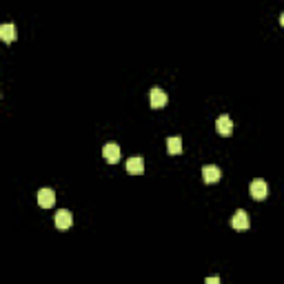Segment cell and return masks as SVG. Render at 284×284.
Returning <instances> with one entry per match:
<instances>
[{"instance_id":"cell-6","label":"cell","mask_w":284,"mask_h":284,"mask_svg":"<svg viewBox=\"0 0 284 284\" xmlns=\"http://www.w3.org/2000/svg\"><path fill=\"white\" fill-rule=\"evenodd\" d=\"M202 178H204L207 184H216V182H220L222 174H220V169H218L216 164H207V167L202 169Z\"/></svg>"},{"instance_id":"cell-8","label":"cell","mask_w":284,"mask_h":284,"mask_svg":"<svg viewBox=\"0 0 284 284\" xmlns=\"http://www.w3.org/2000/svg\"><path fill=\"white\" fill-rule=\"evenodd\" d=\"M127 171H129L131 175H140L145 171V160L138 158V155H135V158H129L127 160Z\"/></svg>"},{"instance_id":"cell-5","label":"cell","mask_w":284,"mask_h":284,"mask_svg":"<svg viewBox=\"0 0 284 284\" xmlns=\"http://www.w3.org/2000/svg\"><path fill=\"white\" fill-rule=\"evenodd\" d=\"M102 158H105L109 164H116L118 160H120V147L113 145V142L105 145V149H102Z\"/></svg>"},{"instance_id":"cell-13","label":"cell","mask_w":284,"mask_h":284,"mask_svg":"<svg viewBox=\"0 0 284 284\" xmlns=\"http://www.w3.org/2000/svg\"><path fill=\"white\" fill-rule=\"evenodd\" d=\"M280 22H282V27H284V11H282V16H280Z\"/></svg>"},{"instance_id":"cell-1","label":"cell","mask_w":284,"mask_h":284,"mask_svg":"<svg viewBox=\"0 0 284 284\" xmlns=\"http://www.w3.org/2000/svg\"><path fill=\"white\" fill-rule=\"evenodd\" d=\"M266 196H269V184L264 180H253L251 182V197L253 200H266Z\"/></svg>"},{"instance_id":"cell-7","label":"cell","mask_w":284,"mask_h":284,"mask_svg":"<svg viewBox=\"0 0 284 284\" xmlns=\"http://www.w3.org/2000/svg\"><path fill=\"white\" fill-rule=\"evenodd\" d=\"M53 202H56V193H53V189H40L38 191V204L43 209H49L53 207Z\"/></svg>"},{"instance_id":"cell-12","label":"cell","mask_w":284,"mask_h":284,"mask_svg":"<svg viewBox=\"0 0 284 284\" xmlns=\"http://www.w3.org/2000/svg\"><path fill=\"white\" fill-rule=\"evenodd\" d=\"M204 284H220V278H218V275H211V278L204 280Z\"/></svg>"},{"instance_id":"cell-3","label":"cell","mask_w":284,"mask_h":284,"mask_svg":"<svg viewBox=\"0 0 284 284\" xmlns=\"http://www.w3.org/2000/svg\"><path fill=\"white\" fill-rule=\"evenodd\" d=\"M231 226L236 229V231H246L249 229V213L246 211H236L233 213V218H231Z\"/></svg>"},{"instance_id":"cell-11","label":"cell","mask_w":284,"mask_h":284,"mask_svg":"<svg viewBox=\"0 0 284 284\" xmlns=\"http://www.w3.org/2000/svg\"><path fill=\"white\" fill-rule=\"evenodd\" d=\"M0 38L5 40V43H11V40L16 38V29H14V24H2V27H0Z\"/></svg>"},{"instance_id":"cell-10","label":"cell","mask_w":284,"mask_h":284,"mask_svg":"<svg viewBox=\"0 0 284 284\" xmlns=\"http://www.w3.org/2000/svg\"><path fill=\"white\" fill-rule=\"evenodd\" d=\"M167 151L171 155L182 153V138H178V135H171V138L167 140Z\"/></svg>"},{"instance_id":"cell-4","label":"cell","mask_w":284,"mask_h":284,"mask_svg":"<svg viewBox=\"0 0 284 284\" xmlns=\"http://www.w3.org/2000/svg\"><path fill=\"white\" fill-rule=\"evenodd\" d=\"M149 100H151V107H153V109H162V107H167L169 98H167V93H164L160 87H153V89H151Z\"/></svg>"},{"instance_id":"cell-9","label":"cell","mask_w":284,"mask_h":284,"mask_svg":"<svg viewBox=\"0 0 284 284\" xmlns=\"http://www.w3.org/2000/svg\"><path fill=\"white\" fill-rule=\"evenodd\" d=\"M216 129H218V133H220V135H231V131H233L231 118H229V116H220V118H218V122H216Z\"/></svg>"},{"instance_id":"cell-2","label":"cell","mask_w":284,"mask_h":284,"mask_svg":"<svg viewBox=\"0 0 284 284\" xmlns=\"http://www.w3.org/2000/svg\"><path fill=\"white\" fill-rule=\"evenodd\" d=\"M53 222H56V226H58L60 231L69 229V226L73 224V216H71V211H67V209H60V211H56V216H53Z\"/></svg>"}]
</instances>
